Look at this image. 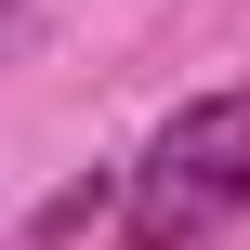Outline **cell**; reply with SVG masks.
I'll use <instances>...</instances> for the list:
<instances>
[{
	"label": "cell",
	"mask_w": 250,
	"mask_h": 250,
	"mask_svg": "<svg viewBox=\"0 0 250 250\" xmlns=\"http://www.w3.org/2000/svg\"><path fill=\"white\" fill-rule=\"evenodd\" d=\"M224 211H250V92H198L158 145H145V171H132V250H198Z\"/></svg>",
	"instance_id": "6da1fadb"
},
{
	"label": "cell",
	"mask_w": 250,
	"mask_h": 250,
	"mask_svg": "<svg viewBox=\"0 0 250 250\" xmlns=\"http://www.w3.org/2000/svg\"><path fill=\"white\" fill-rule=\"evenodd\" d=\"M105 198H119V185H105V171H79L66 198H40V224H26V237H40V250H66L79 224H92V211H105Z\"/></svg>",
	"instance_id": "7a4b0ae2"
}]
</instances>
